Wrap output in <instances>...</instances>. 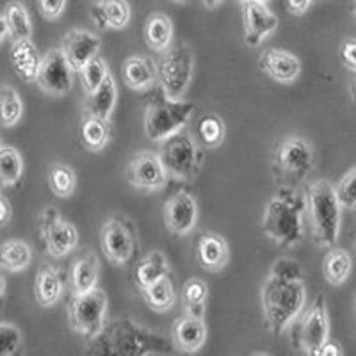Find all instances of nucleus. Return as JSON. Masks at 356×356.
I'll use <instances>...</instances> for the list:
<instances>
[{
	"label": "nucleus",
	"mask_w": 356,
	"mask_h": 356,
	"mask_svg": "<svg viewBox=\"0 0 356 356\" xmlns=\"http://www.w3.org/2000/svg\"><path fill=\"white\" fill-rule=\"evenodd\" d=\"M307 301V287L301 278H284L269 273L262 287V310L267 330L282 335L300 316Z\"/></svg>",
	"instance_id": "nucleus-1"
},
{
	"label": "nucleus",
	"mask_w": 356,
	"mask_h": 356,
	"mask_svg": "<svg viewBox=\"0 0 356 356\" xmlns=\"http://www.w3.org/2000/svg\"><path fill=\"white\" fill-rule=\"evenodd\" d=\"M303 203L294 191H282L267 202L262 218V230L278 246L292 248L303 239Z\"/></svg>",
	"instance_id": "nucleus-2"
},
{
	"label": "nucleus",
	"mask_w": 356,
	"mask_h": 356,
	"mask_svg": "<svg viewBox=\"0 0 356 356\" xmlns=\"http://www.w3.org/2000/svg\"><path fill=\"white\" fill-rule=\"evenodd\" d=\"M305 202L314 241L317 246L330 250L339 241L342 221V205L337 196L335 186H332L328 180H317L310 184Z\"/></svg>",
	"instance_id": "nucleus-3"
},
{
	"label": "nucleus",
	"mask_w": 356,
	"mask_h": 356,
	"mask_svg": "<svg viewBox=\"0 0 356 356\" xmlns=\"http://www.w3.org/2000/svg\"><path fill=\"white\" fill-rule=\"evenodd\" d=\"M195 73V56L189 44L177 43L161 52L157 61L159 84L164 97L170 100H182Z\"/></svg>",
	"instance_id": "nucleus-4"
},
{
	"label": "nucleus",
	"mask_w": 356,
	"mask_h": 356,
	"mask_svg": "<svg viewBox=\"0 0 356 356\" xmlns=\"http://www.w3.org/2000/svg\"><path fill=\"white\" fill-rule=\"evenodd\" d=\"M195 104L186 100L164 98L148 106L145 114V134L154 143H164L175 134L182 132L184 127L195 114Z\"/></svg>",
	"instance_id": "nucleus-5"
},
{
	"label": "nucleus",
	"mask_w": 356,
	"mask_h": 356,
	"mask_svg": "<svg viewBox=\"0 0 356 356\" xmlns=\"http://www.w3.org/2000/svg\"><path fill=\"white\" fill-rule=\"evenodd\" d=\"M107 294L102 289H95L86 294H72L68 303V321L73 332L86 339H97L104 330L107 316Z\"/></svg>",
	"instance_id": "nucleus-6"
},
{
	"label": "nucleus",
	"mask_w": 356,
	"mask_h": 356,
	"mask_svg": "<svg viewBox=\"0 0 356 356\" xmlns=\"http://www.w3.org/2000/svg\"><path fill=\"white\" fill-rule=\"evenodd\" d=\"M161 159L170 177L177 180H193L200 166L198 146L184 130L164 141Z\"/></svg>",
	"instance_id": "nucleus-7"
},
{
	"label": "nucleus",
	"mask_w": 356,
	"mask_h": 356,
	"mask_svg": "<svg viewBox=\"0 0 356 356\" xmlns=\"http://www.w3.org/2000/svg\"><path fill=\"white\" fill-rule=\"evenodd\" d=\"M276 168L289 182H303L314 166V146L303 138H287L276 150Z\"/></svg>",
	"instance_id": "nucleus-8"
},
{
	"label": "nucleus",
	"mask_w": 356,
	"mask_h": 356,
	"mask_svg": "<svg viewBox=\"0 0 356 356\" xmlns=\"http://www.w3.org/2000/svg\"><path fill=\"white\" fill-rule=\"evenodd\" d=\"M41 237L49 255L54 259H63L79 244L77 227L61 218V214L54 211L52 207L44 209L41 214Z\"/></svg>",
	"instance_id": "nucleus-9"
},
{
	"label": "nucleus",
	"mask_w": 356,
	"mask_h": 356,
	"mask_svg": "<svg viewBox=\"0 0 356 356\" xmlns=\"http://www.w3.org/2000/svg\"><path fill=\"white\" fill-rule=\"evenodd\" d=\"M73 73L75 70L63 49H52L43 57L36 84L50 97H66L73 88Z\"/></svg>",
	"instance_id": "nucleus-10"
},
{
	"label": "nucleus",
	"mask_w": 356,
	"mask_h": 356,
	"mask_svg": "<svg viewBox=\"0 0 356 356\" xmlns=\"http://www.w3.org/2000/svg\"><path fill=\"white\" fill-rule=\"evenodd\" d=\"M298 349L305 355L317 356V351L330 340V319L328 310L324 305L323 296H319L316 303L312 305L307 316L303 317L298 330Z\"/></svg>",
	"instance_id": "nucleus-11"
},
{
	"label": "nucleus",
	"mask_w": 356,
	"mask_h": 356,
	"mask_svg": "<svg viewBox=\"0 0 356 356\" xmlns=\"http://www.w3.org/2000/svg\"><path fill=\"white\" fill-rule=\"evenodd\" d=\"M100 246L109 262L114 266H125L136 251L134 230L125 221L109 218L100 230Z\"/></svg>",
	"instance_id": "nucleus-12"
},
{
	"label": "nucleus",
	"mask_w": 356,
	"mask_h": 356,
	"mask_svg": "<svg viewBox=\"0 0 356 356\" xmlns=\"http://www.w3.org/2000/svg\"><path fill=\"white\" fill-rule=\"evenodd\" d=\"M241 6H243L244 41L250 49H257L278 29L280 20L276 13L267 8L266 2L248 0Z\"/></svg>",
	"instance_id": "nucleus-13"
},
{
	"label": "nucleus",
	"mask_w": 356,
	"mask_h": 356,
	"mask_svg": "<svg viewBox=\"0 0 356 356\" xmlns=\"http://www.w3.org/2000/svg\"><path fill=\"white\" fill-rule=\"evenodd\" d=\"M168 173L161 155L143 152L136 155L129 164V182L145 191H159L168 184Z\"/></svg>",
	"instance_id": "nucleus-14"
},
{
	"label": "nucleus",
	"mask_w": 356,
	"mask_h": 356,
	"mask_svg": "<svg viewBox=\"0 0 356 356\" xmlns=\"http://www.w3.org/2000/svg\"><path fill=\"white\" fill-rule=\"evenodd\" d=\"M164 221L171 234L187 235L198 221V203L189 193H177L164 205Z\"/></svg>",
	"instance_id": "nucleus-15"
},
{
	"label": "nucleus",
	"mask_w": 356,
	"mask_h": 356,
	"mask_svg": "<svg viewBox=\"0 0 356 356\" xmlns=\"http://www.w3.org/2000/svg\"><path fill=\"white\" fill-rule=\"evenodd\" d=\"M100 47V38L97 34L89 33V31H84V29H73V31L66 33L61 44L63 52L66 54L70 65L73 66L75 72H81L89 61H93L95 57H98Z\"/></svg>",
	"instance_id": "nucleus-16"
},
{
	"label": "nucleus",
	"mask_w": 356,
	"mask_h": 356,
	"mask_svg": "<svg viewBox=\"0 0 356 356\" xmlns=\"http://www.w3.org/2000/svg\"><path fill=\"white\" fill-rule=\"evenodd\" d=\"M260 70L280 84H292L301 75V59L282 49H269L260 56Z\"/></svg>",
	"instance_id": "nucleus-17"
},
{
	"label": "nucleus",
	"mask_w": 356,
	"mask_h": 356,
	"mask_svg": "<svg viewBox=\"0 0 356 356\" xmlns=\"http://www.w3.org/2000/svg\"><path fill=\"white\" fill-rule=\"evenodd\" d=\"M91 20L102 31H122L130 24V4L127 0H97L89 9Z\"/></svg>",
	"instance_id": "nucleus-18"
},
{
	"label": "nucleus",
	"mask_w": 356,
	"mask_h": 356,
	"mask_svg": "<svg viewBox=\"0 0 356 356\" xmlns=\"http://www.w3.org/2000/svg\"><path fill=\"white\" fill-rule=\"evenodd\" d=\"M9 61H11L13 70L18 77L25 82H36L38 75L41 70V59L40 52H38L36 44L33 43L31 38L25 40L13 41L11 50H9Z\"/></svg>",
	"instance_id": "nucleus-19"
},
{
	"label": "nucleus",
	"mask_w": 356,
	"mask_h": 356,
	"mask_svg": "<svg viewBox=\"0 0 356 356\" xmlns=\"http://www.w3.org/2000/svg\"><path fill=\"white\" fill-rule=\"evenodd\" d=\"M100 276V262L95 251L88 250L73 260L70 267V287L72 294H86L97 289Z\"/></svg>",
	"instance_id": "nucleus-20"
},
{
	"label": "nucleus",
	"mask_w": 356,
	"mask_h": 356,
	"mask_svg": "<svg viewBox=\"0 0 356 356\" xmlns=\"http://www.w3.org/2000/svg\"><path fill=\"white\" fill-rule=\"evenodd\" d=\"M200 266L209 273H218L225 269L230 260V248L228 243L218 234H203L196 246Z\"/></svg>",
	"instance_id": "nucleus-21"
},
{
	"label": "nucleus",
	"mask_w": 356,
	"mask_h": 356,
	"mask_svg": "<svg viewBox=\"0 0 356 356\" xmlns=\"http://www.w3.org/2000/svg\"><path fill=\"white\" fill-rule=\"evenodd\" d=\"M207 326L202 317L184 316L173 326V342L182 353H196L205 346Z\"/></svg>",
	"instance_id": "nucleus-22"
},
{
	"label": "nucleus",
	"mask_w": 356,
	"mask_h": 356,
	"mask_svg": "<svg viewBox=\"0 0 356 356\" xmlns=\"http://www.w3.org/2000/svg\"><path fill=\"white\" fill-rule=\"evenodd\" d=\"M123 81L134 91H145L159 81L157 65L146 56H132L123 61Z\"/></svg>",
	"instance_id": "nucleus-23"
},
{
	"label": "nucleus",
	"mask_w": 356,
	"mask_h": 356,
	"mask_svg": "<svg viewBox=\"0 0 356 356\" xmlns=\"http://www.w3.org/2000/svg\"><path fill=\"white\" fill-rule=\"evenodd\" d=\"M0 25H2V41L11 38L13 41L25 40L33 34V22L29 17V11L22 2L11 0L2 9L0 17Z\"/></svg>",
	"instance_id": "nucleus-24"
},
{
	"label": "nucleus",
	"mask_w": 356,
	"mask_h": 356,
	"mask_svg": "<svg viewBox=\"0 0 356 356\" xmlns=\"http://www.w3.org/2000/svg\"><path fill=\"white\" fill-rule=\"evenodd\" d=\"M173 22L164 13H154L146 18L143 36H145L146 44L157 54L164 52L173 44Z\"/></svg>",
	"instance_id": "nucleus-25"
},
{
	"label": "nucleus",
	"mask_w": 356,
	"mask_h": 356,
	"mask_svg": "<svg viewBox=\"0 0 356 356\" xmlns=\"http://www.w3.org/2000/svg\"><path fill=\"white\" fill-rule=\"evenodd\" d=\"M63 294L61 273L50 266H41L34 280V296L44 308H50L59 301Z\"/></svg>",
	"instance_id": "nucleus-26"
},
{
	"label": "nucleus",
	"mask_w": 356,
	"mask_h": 356,
	"mask_svg": "<svg viewBox=\"0 0 356 356\" xmlns=\"http://www.w3.org/2000/svg\"><path fill=\"white\" fill-rule=\"evenodd\" d=\"M81 139L89 152H102L111 141V120L84 114L81 123Z\"/></svg>",
	"instance_id": "nucleus-27"
},
{
	"label": "nucleus",
	"mask_w": 356,
	"mask_h": 356,
	"mask_svg": "<svg viewBox=\"0 0 356 356\" xmlns=\"http://www.w3.org/2000/svg\"><path fill=\"white\" fill-rule=\"evenodd\" d=\"M353 271V260L348 251L342 248H330L323 260V275L330 285L340 287L348 282Z\"/></svg>",
	"instance_id": "nucleus-28"
},
{
	"label": "nucleus",
	"mask_w": 356,
	"mask_h": 356,
	"mask_svg": "<svg viewBox=\"0 0 356 356\" xmlns=\"http://www.w3.org/2000/svg\"><path fill=\"white\" fill-rule=\"evenodd\" d=\"M170 275V266H168V259L162 251L155 250L150 251L148 255L143 257L139 260L138 267H136V282H138L139 289H146L159 282L161 278Z\"/></svg>",
	"instance_id": "nucleus-29"
},
{
	"label": "nucleus",
	"mask_w": 356,
	"mask_h": 356,
	"mask_svg": "<svg viewBox=\"0 0 356 356\" xmlns=\"http://www.w3.org/2000/svg\"><path fill=\"white\" fill-rule=\"evenodd\" d=\"M33 260V250L27 243L18 239L6 241L0 253V266L4 271L22 273L31 266Z\"/></svg>",
	"instance_id": "nucleus-30"
},
{
	"label": "nucleus",
	"mask_w": 356,
	"mask_h": 356,
	"mask_svg": "<svg viewBox=\"0 0 356 356\" xmlns=\"http://www.w3.org/2000/svg\"><path fill=\"white\" fill-rule=\"evenodd\" d=\"M116 98H118V89L114 79L107 77L106 82L100 86L97 93L88 97V104H86V113L84 114H93V116L106 118L111 120L114 107H116Z\"/></svg>",
	"instance_id": "nucleus-31"
},
{
	"label": "nucleus",
	"mask_w": 356,
	"mask_h": 356,
	"mask_svg": "<svg viewBox=\"0 0 356 356\" xmlns=\"http://www.w3.org/2000/svg\"><path fill=\"white\" fill-rule=\"evenodd\" d=\"M143 296H145V301L148 303V307L155 312H161V314L171 310L175 307V301H177L175 284L170 275L155 282L150 287L143 289Z\"/></svg>",
	"instance_id": "nucleus-32"
},
{
	"label": "nucleus",
	"mask_w": 356,
	"mask_h": 356,
	"mask_svg": "<svg viewBox=\"0 0 356 356\" xmlns=\"http://www.w3.org/2000/svg\"><path fill=\"white\" fill-rule=\"evenodd\" d=\"M24 175V159L15 146H0V180L2 186L11 187L20 182Z\"/></svg>",
	"instance_id": "nucleus-33"
},
{
	"label": "nucleus",
	"mask_w": 356,
	"mask_h": 356,
	"mask_svg": "<svg viewBox=\"0 0 356 356\" xmlns=\"http://www.w3.org/2000/svg\"><path fill=\"white\" fill-rule=\"evenodd\" d=\"M50 189L59 198H70L77 187V175L63 162H56L49 171Z\"/></svg>",
	"instance_id": "nucleus-34"
},
{
	"label": "nucleus",
	"mask_w": 356,
	"mask_h": 356,
	"mask_svg": "<svg viewBox=\"0 0 356 356\" xmlns=\"http://www.w3.org/2000/svg\"><path fill=\"white\" fill-rule=\"evenodd\" d=\"M0 106H2V125L15 127L24 116V102L13 86L0 88Z\"/></svg>",
	"instance_id": "nucleus-35"
},
{
	"label": "nucleus",
	"mask_w": 356,
	"mask_h": 356,
	"mask_svg": "<svg viewBox=\"0 0 356 356\" xmlns=\"http://www.w3.org/2000/svg\"><path fill=\"white\" fill-rule=\"evenodd\" d=\"M79 75H81V86L84 89L86 97H91V95L97 93L100 86L109 77V68H107V63L102 57H95L93 61H89L79 72Z\"/></svg>",
	"instance_id": "nucleus-36"
},
{
	"label": "nucleus",
	"mask_w": 356,
	"mask_h": 356,
	"mask_svg": "<svg viewBox=\"0 0 356 356\" xmlns=\"http://www.w3.org/2000/svg\"><path fill=\"white\" fill-rule=\"evenodd\" d=\"M225 123L218 114H205L198 123V134L207 148H218L225 139Z\"/></svg>",
	"instance_id": "nucleus-37"
},
{
	"label": "nucleus",
	"mask_w": 356,
	"mask_h": 356,
	"mask_svg": "<svg viewBox=\"0 0 356 356\" xmlns=\"http://www.w3.org/2000/svg\"><path fill=\"white\" fill-rule=\"evenodd\" d=\"M335 191L342 209H356V166L340 178Z\"/></svg>",
	"instance_id": "nucleus-38"
},
{
	"label": "nucleus",
	"mask_w": 356,
	"mask_h": 356,
	"mask_svg": "<svg viewBox=\"0 0 356 356\" xmlns=\"http://www.w3.org/2000/svg\"><path fill=\"white\" fill-rule=\"evenodd\" d=\"M22 332L18 326L11 323L0 324V355L11 356L20 349Z\"/></svg>",
	"instance_id": "nucleus-39"
},
{
	"label": "nucleus",
	"mask_w": 356,
	"mask_h": 356,
	"mask_svg": "<svg viewBox=\"0 0 356 356\" xmlns=\"http://www.w3.org/2000/svg\"><path fill=\"white\" fill-rule=\"evenodd\" d=\"M207 296H209V287H207L203 280L191 278L184 285V301H186V305L205 303Z\"/></svg>",
	"instance_id": "nucleus-40"
},
{
	"label": "nucleus",
	"mask_w": 356,
	"mask_h": 356,
	"mask_svg": "<svg viewBox=\"0 0 356 356\" xmlns=\"http://www.w3.org/2000/svg\"><path fill=\"white\" fill-rule=\"evenodd\" d=\"M68 0H38L40 15L47 20H57L66 9Z\"/></svg>",
	"instance_id": "nucleus-41"
},
{
	"label": "nucleus",
	"mask_w": 356,
	"mask_h": 356,
	"mask_svg": "<svg viewBox=\"0 0 356 356\" xmlns=\"http://www.w3.org/2000/svg\"><path fill=\"white\" fill-rule=\"evenodd\" d=\"M273 275L284 276V278H301V267L291 259H280L271 269Z\"/></svg>",
	"instance_id": "nucleus-42"
},
{
	"label": "nucleus",
	"mask_w": 356,
	"mask_h": 356,
	"mask_svg": "<svg viewBox=\"0 0 356 356\" xmlns=\"http://www.w3.org/2000/svg\"><path fill=\"white\" fill-rule=\"evenodd\" d=\"M340 59L351 72H356V38H348L340 44Z\"/></svg>",
	"instance_id": "nucleus-43"
},
{
	"label": "nucleus",
	"mask_w": 356,
	"mask_h": 356,
	"mask_svg": "<svg viewBox=\"0 0 356 356\" xmlns=\"http://www.w3.org/2000/svg\"><path fill=\"white\" fill-rule=\"evenodd\" d=\"M312 2L314 0H285V8L294 17H301V15H305L310 9Z\"/></svg>",
	"instance_id": "nucleus-44"
},
{
	"label": "nucleus",
	"mask_w": 356,
	"mask_h": 356,
	"mask_svg": "<svg viewBox=\"0 0 356 356\" xmlns=\"http://www.w3.org/2000/svg\"><path fill=\"white\" fill-rule=\"evenodd\" d=\"M340 355H344V351H342V348H340L337 342H332V340H328V342H326L319 351H317V356H340Z\"/></svg>",
	"instance_id": "nucleus-45"
},
{
	"label": "nucleus",
	"mask_w": 356,
	"mask_h": 356,
	"mask_svg": "<svg viewBox=\"0 0 356 356\" xmlns=\"http://www.w3.org/2000/svg\"><path fill=\"white\" fill-rule=\"evenodd\" d=\"M0 211H2V219H0V225H2V227H6V225L9 222V219H11V205H9V202L6 196H2V198H0Z\"/></svg>",
	"instance_id": "nucleus-46"
},
{
	"label": "nucleus",
	"mask_w": 356,
	"mask_h": 356,
	"mask_svg": "<svg viewBox=\"0 0 356 356\" xmlns=\"http://www.w3.org/2000/svg\"><path fill=\"white\" fill-rule=\"evenodd\" d=\"M186 314H187V316L202 317V319H203V314H205V303L186 305Z\"/></svg>",
	"instance_id": "nucleus-47"
},
{
	"label": "nucleus",
	"mask_w": 356,
	"mask_h": 356,
	"mask_svg": "<svg viewBox=\"0 0 356 356\" xmlns=\"http://www.w3.org/2000/svg\"><path fill=\"white\" fill-rule=\"evenodd\" d=\"M225 0H202V4L205 6L207 9H216L222 4Z\"/></svg>",
	"instance_id": "nucleus-48"
},
{
	"label": "nucleus",
	"mask_w": 356,
	"mask_h": 356,
	"mask_svg": "<svg viewBox=\"0 0 356 356\" xmlns=\"http://www.w3.org/2000/svg\"><path fill=\"white\" fill-rule=\"evenodd\" d=\"M348 4H349V8H351V13L355 15V18H356V0H348Z\"/></svg>",
	"instance_id": "nucleus-49"
},
{
	"label": "nucleus",
	"mask_w": 356,
	"mask_h": 356,
	"mask_svg": "<svg viewBox=\"0 0 356 356\" xmlns=\"http://www.w3.org/2000/svg\"><path fill=\"white\" fill-rule=\"evenodd\" d=\"M0 284H2V292H0V294L4 296L6 294V278L4 276H0Z\"/></svg>",
	"instance_id": "nucleus-50"
},
{
	"label": "nucleus",
	"mask_w": 356,
	"mask_h": 356,
	"mask_svg": "<svg viewBox=\"0 0 356 356\" xmlns=\"http://www.w3.org/2000/svg\"><path fill=\"white\" fill-rule=\"evenodd\" d=\"M173 2H177V4H186L187 0H173Z\"/></svg>",
	"instance_id": "nucleus-51"
},
{
	"label": "nucleus",
	"mask_w": 356,
	"mask_h": 356,
	"mask_svg": "<svg viewBox=\"0 0 356 356\" xmlns=\"http://www.w3.org/2000/svg\"><path fill=\"white\" fill-rule=\"evenodd\" d=\"M237 2H241V4H243V2H248V0H237ZM259 2H267V0H259Z\"/></svg>",
	"instance_id": "nucleus-52"
},
{
	"label": "nucleus",
	"mask_w": 356,
	"mask_h": 356,
	"mask_svg": "<svg viewBox=\"0 0 356 356\" xmlns=\"http://www.w3.org/2000/svg\"><path fill=\"white\" fill-rule=\"evenodd\" d=\"M353 93H355V98H356V81H355V84H353Z\"/></svg>",
	"instance_id": "nucleus-53"
}]
</instances>
